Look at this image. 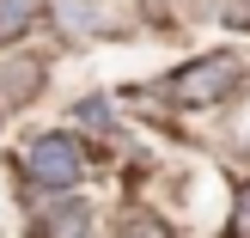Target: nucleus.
I'll return each instance as SVG.
<instances>
[{"instance_id": "0eeeda50", "label": "nucleus", "mask_w": 250, "mask_h": 238, "mask_svg": "<svg viewBox=\"0 0 250 238\" xmlns=\"http://www.w3.org/2000/svg\"><path fill=\"white\" fill-rule=\"evenodd\" d=\"M6 86H12V92H24V98H31L37 86H43V67H6Z\"/></svg>"}, {"instance_id": "20e7f679", "label": "nucleus", "mask_w": 250, "mask_h": 238, "mask_svg": "<svg viewBox=\"0 0 250 238\" xmlns=\"http://www.w3.org/2000/svg\"><path fill=\"white\" fill-rule=\"evenodd\" d=\"M226 238H250V183L232 190V220H226Z\"/></svg>"}, {"instance_id": "39448f33", "label": "nucleus", "mask_w": 250, "mask_h": 238, "mask_svg": "<svg viewBox=\"0 0 250 238\" xmlns=\"http://www.w3.org/2000/svg\"><path fill=\"white\" fill-rule=\"evenodd\" d=\"M73 116H80L85 129H98V134H110V129H116V116H110V110H104V98H85V104L73 110Z\"/></svg>"}, {"instance_id": "423d86ee", "label": "nucleus", "mask_w": 250, "mask_h": 238, "mask_svg": "<svg viewBox=\"0 0 250 238\" xmlns=\"http://www.w3.org/2000/svg\"><path fill=\"white\" fill-rule=\"evenodd\" d=\"M49 226H55V238H80V232H85V208H80V202H73V208H61Z\"/></svg>"}, {"instance_id": "7ed1b4c3", "label": "nucleus", "mask_w": 250, "mask_h": 238, "mask_svg": "<svg viewBox=\"0 0 250 238\" xmlns=\"http://www.w3.org/2000/svg\"><path fill=\"white\" fill-rule=\"evenodd\" d=\"M43 19V0H0V43H19Z\"/></svg>"}, {"instance_id": "f257e3e1", "label": "nucleus", "mask_w": 250, "mask_h": 238, "mask_svg": "<svg viewBox=\"0 0 250 238\" xmlns=\"http://www.w3.org/2000/svg\"><path fill=\"white\" fill-rule=\"evenodd\" d=\"M238 73H244V55H238V49H208V55L183 61V67L165 80V98L177 110H208V104H220V98L238 86Z\"/></svg>"}, {"instance_id": "f03ea898", "label": "nucleus", "mask_w": 250, "mask_h": 238, "mask_svg": "<svg viewBox=\"0 0 250 238\" xmlns=\"http://www.w3.org/2000/svg\"><path fill=\"white\" fill-rule=\"evenodd\" d=\"M80 171H85V147L73 134H37L31 153H24V177L37 190H73Z\"/></svg>"}, {"instance_id": "6e6552de", "label": "nucleus", "mask_w": 250, "mask_h": 238, "mask_svg": "<svg viewBox=\"0 0 250 238\" xmlns=\"http://www.w3.org/2000/svg\"><path fill=\"white\" fill-rule=\"evenodd\" d=\"M122 238H171L159 220H134V226H122Z\"/></svg>"}]
</instances>
